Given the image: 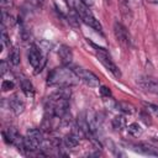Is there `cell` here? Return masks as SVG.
<instances>
[{
    "label": "cell",
    "mask_w": 158,
    "mask_h": 158,
    "mask_svg": "<svg viewBox=\"0 0 158 158\" xmlns=\"http://www.w3.org/2000/svg\"><path fill=\"white\" fill-rule=\"evenodd\" d=\"M32 5H36V6H42L43 5V2H44V0H28Z\"/></svg>",
    "instance_id": "24"
},
{
    "label": "cell",
    "mask_w": 158,
    "mask_h": 158,
    "mask_svg": "<svg viewBox=\"0 0 158 158\" xmlns=\"http://www.w3.org/2000/svg\"><path fill=\"white\" fill-rule=\"evenodd\" d=\"M144 106H146L147 111L152 112V114L158 118V106H157V105H154V104H149V102H146V104H144Z\"/></svg>",
    "instance_id": "20"
},
{
    "label": "cell",
    "mask_w": 158,
    "mask_h": 158,
    "mask_svg": "<svg viewBox=\"0 0 158 158\" xmlns=\"http://www.w3.org/2000/svg\"><path fill=\"white\" fill-rule=\"evenodd\" d=\"M99 91H100V95H101V98H104V99H109L110 96H111V91H110V89L107 88V86H100V89H99Z\"/></svg>",
    "instance_id": "21"
},
{
    "label": "cell",
    "mask_w": 158,
    "mask_h": 158,
    "mask_svg": "<svg viewBox=\"0 0 158 158\" xmlns=\"http://www.w3.org/2000/svg\"><path fill=\"white\" fill-rule=\"evenodd\" d=\"M35 146H37L38 148L43 144V142H44V138H43V135H42V132L40 131V130H37V128H30L28 131H27V136H26Z\"/></svg>",
    "instance_id": "10"
},
{
    "label": "cell",
    "mask_w": 158,
    "mask_h": 158,
    "mask_svg": "<svg viewBox=\"0 0 158 158\" xmlns=\"http://www.w3.org/2000/svg\"><path fill=\"white\" fill-rule=\"evenodd\" d=\"M15 88V84L12 80H4L2 84H1V89L2 91H9V90H12Z\"/></svg>",
    "instance_id": "19"
},
{
    "label": "cell",
    "mask_w": 158,
    "mask_h": 158,
    "mask_svg": "<svg viewBox=\"0 0 158 158\" xmlns=\"http://www.w3.org/2000/svg\"><path fill=\"white\" fill-rule=\"evenodd\" d=\"M114 35L117 40V42L123 46V47H128L130 46V35L127 28L118 21L114 22Z\"/></svg>",
    "instance_id": "7"
},
{
    "label": "cell",
    "mask_w": 158,
    "mask_h": 158,
    "mask_svg": "<svg viewBox=\"0 0 158 158\" xmlns=\"http://www.w3.org/2000/svg\"><path fill=\"white\" fill-rule=\"evenodd\" d=\"M64 1H65L68 5H72V4H73V0H64Z\"/></svg>",
    "instance_id": "26"
},
{
    "label": "cell",
    "mask_w": 158,
    "mask_h": 158,
    "mask_svg": "<svg viewBox=\"0 0 158 158\" xmlns=\"http://www.w3.org/2000/svg\"><path fill=\"white\" fill-rule=\"evenodd\" d=\"M20 86H21V89L26 96H33L35 89H33V85L31 84L30 80H27L26 78H21L20 79Z\"/></svg>",
    "instance_id": "13"
},
{
    "label": "cell",
    "mask_w": 158,
    "mask_h": 158,
    "mask_svg": "<svg viewBox=\"0 0 158 158\" xmlns=\"http://www.w3.org/2000/svg\"><path fill=\"white\" fill-rule=\"evenodd\" d=\"M6 72H7V62L6 60H1V63H0V74L4 75Z\"/></svg>",
    "instance_id": "23"
},
{
    "label": "cell",
    "mask_w": 158,
    "mask_h": 158,
    "mask_svg": "<svg viewBox=\"0 0 158 158\" xmlns=\"http://www.w3.org/2000/svg\"><path fill=\"white\" fill-rule=\"evenodd\" d=\"M112 127L116 130V131H121V130H123L125 127H126V125H127V122H126V118H125V116L123 115H117V116H115L114 118H112Z\"/></svg>",
    "instance_id": "15"
},
{
    "label": "cell",
    "mask_w": 158,
    "mask_h": 158,
    "mask_svg": "<svg viewBox=\"0 0 158 158\" xmlns=\"http://www.w3.org/2000/svg\"><path fill=\"white\" fill-rule=\"evenodd\" d=\"M58 57L60 59V62L63 64H69L72 60H73V51L69 46H65V44H62L58 49Z\"/></svg>",
    "instance_id": "9"
},
{
    "label": "cell",
    "mask_w": 158,
    "mask_h": 158,
    "mask_svg": "<svg viewBox=\"0 0 158 158\" xmlns=\"http://www.w3.org/2000/svg\"><path fill=\"white\" fill-rule=\"evenodd\" d=\"M79 80L80 79L74 73V70L67 67L54 68L48 73V77H47V84L51 86H58V88H69L72 85L78 84Z\"/></svg>",
    "instance_id": "1"
},
{
    "label": "cell",
    "mask_w": 158,
    "mask_h": 158,
    "mask_svg": "<svg viewBox=\"0 0 158 158\" xmlns=\"http://www.w3.org/2000/svg\"><path fill=\"white\" fill-rule=\"evenodd\" d=\"M117 107H118L120 111H122L123 114H128V115H131V114L135 112V107H133V105H131V104H128V102H125V101H120V102H117Z\"/></svg>",
    "instance_id": "18"
},
{
    "label": "cell",
    "mask_w": 158,
    "mask_h": 158,
    "mask_svg": "<svg viewBox=\"0 0 158 158\" xmlns=\"http://www.w3.org/2000/svg\"><path fill=\"white\" fill-rule=\"evenodd\" d=\"M133 147H135V151H137L139 153L158 157V148L157 147H153V146H151L148 143H139V144H136Z\"/></svg>",
    "instance_id": "11"
},
{
    "label": "cell",
    "mask_w": 158,
    "mask_h": 158,
    "mask_svg": "<svg viewBox=\"0 0 158 158\" xmlns=\"http://www.w3.org/2000/svg\"><path fill=\"white\" fill-rule=\"evenodd\" d=\"M0 2H1L2 10H7V9L12 7V5H14V0H0Z\"/></svg>",
    "instance_id": "22"
},
{
    "label": "cell",
    "mask_w": 158,
    "mask_h": 158,
    "mask_svg": "<svg viewBox=\"0 0 158 158\" xmlns=\"http://www.w3.org/2000/svg\"><path fill=\"white\" fill-rule=\"evenodd\" d=\"M63 143H64V146H65L67 148H75V147L79 144V137H78L75 133L70 132L69 135H67V136L64 137Z\"/></svg>",
    "instance_id": "14"
},
{
    "label": "cell",
    "mask_w": 158,
    "mask_h": 158,
    "mask_svg": "<svg viewBox=\"0 0 158 158\" xmlns=\"http://www.w3.org/2000/svg\"><path fill=\"white\" fill-rule=\"evenodd\" d=\"M73 70H74V73L78 75V78H79L84 84H86L88 86H91V88L99 86L100 80H99V78H98L93 72H90V70H88V69H84V68H81V67H75Z\"/></svg>",
    "instance_id": "5"
},
{
    "label": "cell",
    "mask_w": 158,
    "mask_h": 158,
    "mask_svg": "<svg viewBox=\"0 0 158 158\" xmlns=\"http://www.w3.org/2000/svg\"><path fill=\"white\" fill-rule=\"evenodd\" d=\"M27 57H28V62H30V64L36 69V73L40 72V70L42 69L44 62H46L42 51H41L37 46H31L30 49H28Z\"/></svg>",
    "instance_id": "4"
},
{
    "label": "cell",
    "mask_w": 158,
    "mask_h": 158,
    "mask_svg": "<svg viewBox=\"0 0 158 158\" xmlns=\"http://www.w3.org/2000/svg\"><path fill=\"white\" fill-rule=\"evenodd\" d=\"M74 9H75V12L78 15V17H80V20L88 25L89 27H91L93 30L102 33V27L99 22V20L95 19V16L91 14V11L89 10L88 6H85L81 1H75L74 2Z\"/></svg>",
    "instance_id": "2"
},
{
    "label": "cell",
    "mask_w": 158,
    "mask_h": 158,
    "mask_svg": "<svg viewBox=\"0 0 158 158\" xmlns=\"http://www.w3.org/2000/svg\"><path fill=\"white\" fill-rule=\"evenodd\" d=\"M127 131H128V133H130L131 136H133V137H138V136H141L142 132H143L142 127H141L137 122L130 123V125L127 126Z\"/></svg>",
    "instance_id": "16"
},
{
    "label": "cell",
    "mask_w": 158,
    "mask_h": 158,
    "mask_svg": "<svg viewBox=\"0 0 158 158\" xmlns=\"http://www.w3.org/2000/svg\"><path fill=\"white\" fill-rule=\"evenodd\" d=\"M107 1H110V0H107Z\"/></svg>",
    "instance_id": "28"
},
{
    "label": "cell",
    "mask_w": 158,
    "mask_h": 158,
    "mask_svg": "<svg viewBox=\"0 0 158 158\" xmlns=\"http://www.w3.org/2000/svg\"><path fill=\"white\" fill-rule=\"evenodd\" d=\"M137 85L147 93L158 94V78L156 77H151V75L139 77L137 79Z\"/></svg>",
    "instance_id": "6"
},
{
    "label": "cell",
    "mask_w": 158,
    "mask_h": 158,
    "mask_svg": "<svg viewBox=\"0 0 158 158\" xmlns=\"http://www.w3.org/2000/svg\"><path fill=\"white\" fill-rule=\"evenodd\" d=\"M91 46H93L94 48H96V57H98V59L101 62V64H102L109 72H111L116 78H120V77H121V72H120L118 67L112 62V59L110 58V56L107 54V52H106L104 48L95 46L94 43H91Z\"/></svg>",
    "instance_id": "3"
},
{
    "label": "cell",
    "mask_w": 158,
    "mask_h": 158,
    "mask_svg": "<svg viewBox=\"0 0 158 158\" xmlns=\"http://www.w3.org/2000/svg\"><path fill=\"white\" fill-rule=\"evenodd\" d=\"M149 2H152V4H158V0H148Z\"/></svg>",
    "instance_id": "27"
},
{
    "label": "cell",
    "mask_w": 158,
    "mask_h": 158,
    "mask_svg": "<svg viewBox=\"0 0 158 158\" xmlns=\"http://www.w3.org/2000/svg\"><path fill=\"white\" fill-rule=\"evenodd\" d=\"M9 59H10V63H11L12 65L20 64V52H19V49H17L16 47L11 48V51H10V53H9Z\"/></svg>",
    "instance_id": "17"
},
{
    "label": "cell",
    "mask_w": 158,
    "mask_h": 158,
    "mask_svg": "<svg viewBox=\"0 0 158 158\" xmlns=\"http://www.w3.org/2000/svg\"><path fill=\"white\" fill-rule=\"evenodd\" d=\"M77 126L80 128V131L85 135V137H89L91 136V132H90V127H89V122H88V117H85L84 114L79 115L78 118H77Z\"/></svg>",
    "instance_id": "12"
},
{
    "label": "cell",
    "mask_w": 158,
    "mask_h": 158,
    "mask_svg": "<svg viewBox=\"0 0 158 158\" xmlns=\"http://www.w3.org/2000/svg\"><path fill=\"white\" fill-rule=\"evenodd\" d=\"M9 105L15 115H20L25 110V101L19 94H15L9 99Z\"/></svg>",
    "instance_id": "8"
},
{
    "label": "cell",
    "mask_w": 158,
    "mask_h": 158,
    "mask_svg": "<svg viewBox=\"0 0 158 158\" xmlns=\"http://www.w3.org/2000/svg\"><path fill=\"white\" fill-rule=\"evenodd\" d=\"M85 6H88V7H90V6H93L94 5V2H95V0H80Z\"/></svg>",
    "instance_id": "25"
}]
</instances>
